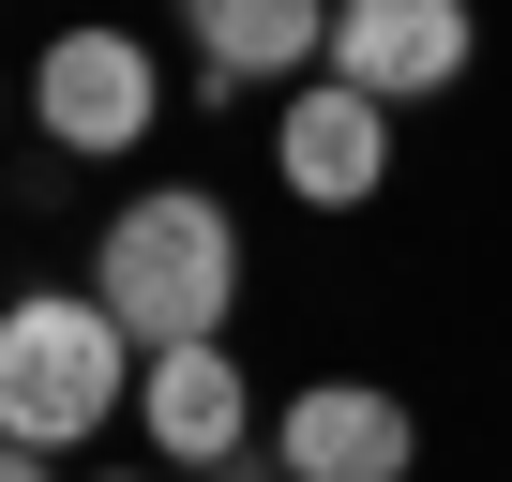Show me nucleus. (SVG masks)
<instances>
[{"instance_id": "1", "label": "nucleus", "mask_w": 512, "mask_h": 482, "mask_svg": "<svg viewBox=\"0 0 512 482\" xmlns=\"http://www.w3.org/2000/svg\"><path fill=\"white\" fill-rule=\"evenodd\" d=\"M91 302H106L136 347H211L226 302H241V226H226V196H196V181L121 196L106 241H91Z\"/></svg>"}, {"instance_id": "2", "label": "nucleus", "mask_w": 512, "mask_h": 482, "mask_svg": "<svg viewBox=\"0 0 512 482\" xmlns=\"http://www.w3.org/2000/svg\"><path fill=\"white\" fill-rule=\"evenodd\" d=\"M136 332L91 302V287H31V302H0V437H31V452H76L136 407Z\"/></svg>"}, {"instance_id": "3", "label": "nucleus", "mask_w": 512, "mask_h": 482, "mask_svg": "<svg viewBox=\"0 0 512 482\" xmlns=\"http://www.w3.org/2000/svg\"><path fill=\"white\" fill-rule=\"evenodd\" d=\"M151 121H166V61H151L136 31H106V16L46 31V61H31V136H46V151H76V166H121Z\"/></svg>"}, {"instance_id": "4", "label": "nucleus", "mask_w": 512, "mask_h": 482, "mask_svg": "<svg viewBox=\"0 0 512 482\" xmlns=\"http://www.w3.org/2000/svg\"><path fill=\"white\" fill-rule=\"evenodd\" d=\"M272 181L302 196V211H362L377 181H392V106L362 91V76H287V121H272Z\"/></svg>"}, {"instance_id": "5", "label": "nucleus", "mask_w": 512, "mask_h": 482, "mask_svg": "<svg viewBox=\"0 0 512 482\" xmlns=\"http://www.w3.org/2000/svg\"><path fill=\"white\" fill-rule=\"evenodd\" d=\"M272 467H302V482H407L422 467V422L377 377H302L287 422H272Z\"/></svg>"}, {"instance_id": "6", "label": "nucleus", "mask_w": 512, "mask_h": 482, "mask_svg": "<svg viewBox=\"0 0 512 482\" xmlns=\"http://www.w3.org/2000/svg\"><path fill=\"white\" fill-rule=\"evenodd\" d=\"M467 46H482L467 0H332V76H362L377 106L452 91V76H467Z\"/></svg>"}, {"instance_id": "7", "label": "nucleus", "mask_w": 512, "mask_h": 482, "mask_svg": "<svg viewBox=\"0 0 512 482\" xmlns=\"http://www.w3.org/2000/svg\"><path fill=\"white\" fill-rule=\"evenodd\" d=\"M136 422H151L166 467H241V452H256V392H241L226 332H211V347H151V362H136Z\"/></svg>"}, {"instance_id": "8", "label": "nucleus", "mask_w": 512, "mask_h": 482, "mask_svg": "<svg viewBox=\"0 0 512 482\" xmlns=\"http://www.w3.org/2000/svg\"><path fill=\"white\" fill-rule=\"evenodd\" d=\"M181 46H196V91H272L332 61V0H181Z\"/></svg>"}, {"instance_id": "9", "label": "nucleus", "mask_w": 512, "mask_h": 482, "mask_svg": "<svg viewBox=\"0 0 512 482\" xmlns=\"http://www.w3.org/2000/svg\"><path fill=\"white\" fill-rule=\"evenodd\" d=\"M0 482H61V452H31V437H0Z\"/></svg>"}, {"instance_id": "10", "label": "nucleus", "mask_w": 512, "mask_h": 482, "mask_svg": "<svg viewBox=\"0 0 512 482\" xmlns=\"http://www.w3.org/2000/svg\"><path fill=\"white\" fill-rule=\"evenodd\" d=\"M106 482H151V467H106Z\"/></svg>"}, {"instance_id": "11", "label": "nucleus", "mask_w": 512, "mask_h": 482, "mask_svg": "<svg viewBox=\"0 0 512 482\" xmlns=\"http://www.w3.org/2000/svg\"><path fill=\"white\" fill-rule=\"evenodd\" d=\"M272 482H302V467H272Z\"/></svg>"}]
</instances>
